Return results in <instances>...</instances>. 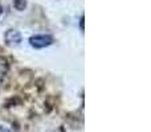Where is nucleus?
<instances>
[{"mask_svg":"<svg viewBox=\"0 0 151 132\" xmlns=\"http://www.w3.org/2000/svg\"><path fill=\"white\" fill-rule=\"evenodd\" d=\"M53 42V39L49 34H36V36H32L29 39V44L32 48H36V49H41V48L49 46Z\"/></svg>","mask_w":151,"mask_h":132,"instance_id":"1","label":"nucleus"},{"mask_svg":"<svg viewBox=\"0 0 151 132\" xmlns=\"http://www.w3.org/2000/svg\"><path fill=\"white\" fill-rule=\"evenodd\" d=\"M5 73H7V61H5L4 58L0 57V83H1Z\"/></svg>","mask_w":151,"mask_h":132,"instance_id":"3","label":"nucleus"},{"mask_svg":"<svg viewBox=\"0 0 151 132\" xmlns=\"http://www.w3.org/2000/svg\"><path fill=\"white\" fill-rule=\"evenodd\" d=\"M1 12H3V7H1V4H0V15H1Z\"/></svg>","mask_w":151,"mask_h":132,"instance_id":"5","label":"nucleus"},{"mask_svg":"<svg viewBox=\"0 0 151 132\" xmlns=\"http://www.w3.org/2000/svg\"><path fill=\"white\" fill-rule=\"evenodd\" d=\"M5 41L9 45H19L21 42V34L19 33L17 31H13V29H9L5 33Z\"/></svg>","mask_w":151,"mask_h":132,"instance_id":"2","label":"nucleus"},{"mask_svg":"<svg viewBox=\"0 0 151 132\" xmlns=\"http://www.w3.org/2000/svg\"><path fill=\"white\" fill-rule=\"evenodd\" d=\"M0 132H11L8 128H5V127H3V126H0Z\"/></svg>","mask_w":151,"mask_h":132,"instance_id":"4","label":"nucleus"}]
</instances>
